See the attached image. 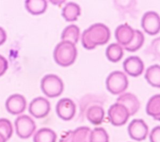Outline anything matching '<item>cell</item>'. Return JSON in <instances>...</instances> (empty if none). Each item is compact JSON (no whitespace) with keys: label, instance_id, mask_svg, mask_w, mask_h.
<instances>
[{"label":"cell","instance_id":"23","mask_svg":"<svg viewBox=\"0 0 160 142\" xmlns=\"http://www.w3.org/2000/svg\"><path fill=\"white\" fill-rule=\"evenodd\" d=\"M91 130L86 126H81L72 131V142H91Z\"/></svg>","mask_w":160,"mask_h":142},{"label":"cell","instance_id":"22","mask_svg":"<svg viewBox=\"0 0 160 142\" xmlns=\"http://www.w3.org/2000/svg\"><path fill=\"white\" fill-rule=\"evenodd\" d=\"M106 56L110 61L116 63L120 61L123 56L122 48L118 43H112L108 46Z\"/></svg>","mask_w":160,"mask_h":142},{"label":"cell","instance_id":"27","mask_svg":"<svg viewBox=\"0 0 160 142\" xmlns=\"http://www.w3.org/2000/svg\"><path fill=\"white\" fill-rule=\"evenodd\" d=\"M149 139L151 142H160V126H157L151 130Z\"/></svg>","mask_w":160,"mask_h":142},{"label":"cell","instance_id":"10","mask_svg":"<svg viewBox=\"0 0 160 142\" xmlns=\"http://www.w3.org/2000/svg\"><path fill=\"white\" fill-rule=\"evenodd\" d=\"M58 116L64 121L71 120L76 113V105L69 98H62L58 102L56 106Z\"/></svg>","mask_w":160,"mask_h":142},{"label":"cell","instance_id":"31","mask_svg":"<svg viewBox=\"0 0 160 142\" xmlns=\"http://www.w3.org/2000/svg\"><path fill=\"white\" fill-rule=\"evenodd\" d=\"M6 139L4 138V137L0 134V142H6Z\"/></svg>","mask_w":160,"mask_h":142},{"label":"cell","instance_id":"16","mask_svg":"<svg viewBox=\"0 0 160 142\" xmlns=\"http://www.w3.org/2000/svg\"><path fill=\"white\" fill-rule=\"evenodd\" d=\"M146 111L148 115L160 121V94H155L149 98Z\"/></svg>","mask_w":160,"mask_h":142},{"label":"cell","instance_id":"3","mask_svg":"<svg viewBox=\"0 0 160 142\" xmlns=\"http://www.w3.org/2000/svg\"><path fill=\"white\" fill-rule=\"evenodd\" d=\"M43 93L49 98H56L61 94L64 89L63 82L58 76L49 74L44 76L41 81Z\"/></svg>","mask_w":160,"mask_h":142},{"label":"cell","instance_id":"21","mask_svg":"<svg viewBox=\"0 0 160 142\" xmlns=\"http://www.w3.org/2000/svg\"><path fill=\"white\" fill-rule=\"evenodd\" d=\"M56 134L53 130L48 128H42L34 135L33 142H56Z\"/></svg>","mask_w":160,"mask_h":142},{"label":"cell","instance_id":"26","mask_svg":"<svg viewBox=\"0 0 160 142\" xmlns=\"http://www.w3.org/2000/svg\"><path fill=\"white\" fill-rule=\"evenodd\" d=\"M0 134L8 140L12 134V126L9 120L6 118H0Z\"/></svg>","mask_w":160,"mask_h":142},{"label":"cell","instance_id":"8","mask_svg":"<svg viewBox=\"0 0 160 142\" xmlns=\"http://www.w3.org/2000/svg\"><path fill=\"white\" fill-rule=\"evenodd\" d=\"M51 109L50 103L43 97H37L32 100L29 106V113L36 118L46 117Z\"/></svg>","mask_w":160,"mask_h":142},{"label":"cell","instance_id":"5","mask_svg":"<svg viewBox=\"0 0 160 142\" xmlns=\"http://www.w3.org/2000/svg\"><path fill=\"white\" fill-rule=\"evenodd\" d=\"M17 135L22 138H29L36 129V124L31 118L28 115L18 116L14 121Z\"/></svg>","mask_w":160,"mask_h":142},{"label":"cell","instance_id":"7","mask_svg":"<svg viewBox=\"0 0 160 142\" xmlns=\"http://www.w3.org/2000/svg\"><path fill=\"white\" fill-rule=\"evenodd\" d=\"M141 26L149 35H155L160 31V17L154 11H148L144 14L141 19Z\"/></svg>","mask_w":160,"mask_h":142},{"label":"cell","instance_id":"28","mask_svg":"<svg viewBox=\"0 0 160 142\" xmlns=\"http://www.w3.org/2000/svg\"><path fill=\"white\" fill-rule=\"evenodd\" d=\"M8 67V63L4 57L0 55V76L3 75Z\"/></svg>","mask_w":160,"mask_h":142},{"label":"cell","instance_id":"17","mask_svg":"<svg viewBox=\"0 0 160 142\" xmlns=\"http://www.w3.org/2000/svg\"><path fill=\"white\" fill-rule=\"evenodd\" d=\"M104 111L101 106L93 105L90 106L86 112V118L92 124H100L104 119Z\"/></svg>","mask_w":160,"mask_h":142},{"label":"cell","instance_id":"18","mask_svg":"<svg viewBox=\"0 0 160 142\" xmlns=\"http://www.w3.org/2000/svg\"><path fill=\"white\" fill-rule=\"evenodd\" d=\"M144 78L150 85L160 88V66L154 64L149 66L146 71Z\"/></svg>","mask_w":160,"mask_h":142},{"label":"cell","instance_id":"4","mask_svg":"<svg viewBox=\"0 0 160 142\" xmlns=\"http://www.w3.org/2000/svg\"><path fill=\"white\" fill-rule=\"evenodd\" d=\"M106 85L107 89L111 93L119 94L128 88V79L124 73L120 71H114L107 77Z\"/></svg>","mask_w":160,"mask_h":142},{"label":"cell","instance_id":"25","mask_svg":"<svg viewBox=\"0 0 160 142\" xmlns=\"http://www.w3.org/2000/svg\"><path fill=\"white\" fill-rule=\"evenodd\" d=\"M91 142H109V135L102 128H95L91 133Z\"/></svg>","mask_w":160,"mask_h":142},{"label":"cell","instance_id":"20","mask_svg":"<svg viewBox=\"0 0 160 142\" xmlns=\"http://www.w3.org/2000/svg\"><path fill=\"white\" fill-rule=\"evenodd\" d=\"M79 28L74 24H71L64 28L61 34L62 41L69 42L76 44L79 38Z\"/></svg>","mask_w":160,"mask_h":142},{"label":"cell","instance_id":"30","mask_svg":"<svg viewBox=\"0 0 160 142\" xmlns=\"http://www.w3.org/2000/svg\"><path fill=\"white\" fill-rule=\"evenodd\" d=\"M6 40V34L5 31L0 27V45H2Z\"/></svg>","mask_w":160,"mask_h":142},{"label":"cell","instance_id":"6","mask_svg":"<svg viewBox=\"0 0 160 142\" xmlns=\"http://www.w3.org/2000/svg\"><path fill=\"white\" fill-rule=\"evenodd\" d=\"M108 114L111 124L116 126L124 124L130 116L127 109L122 104L117 103L109 107Z\"/></svg>","mask_w":160,"mask_h":142},{"label":"cell","instance_id":"14","mask_svg":"<svg viewBox=\"0 0 160 142\" xmlns=\"http://www.w3.org/2000/svg\"><path fill=\"white\" fill-rule=\"evenodd\" d=\"M134 35V30L126 24L119 25L115 30V38L118 43L123 46L130 43Z\"/></svg>","mask_w":160,"mask_h":142},{"label":"cell","instance_id":"19","mask_svg":"<svg viewBox=\"0 0 160 142\" xmlns=\"http://www.w3.org/2000/svg\"><path fill=\"white\" fill-rule=\"evenodd\" d=\"M47 6V1L45 0H27L25 1L26 9L33 15L44 13L46 10Z\"/></svg>","mask_w":160,"mask_h":142},{"label":"cell","instance_id":"29","mask_svg":"<svg viewBox=\"0 0 160 142\" xmlns=\"http://www.w3.org/2000/svg\"><path fill=\"white\" fill-rule=\"evenodd\" d=\"M72 131L69 130L68 131H66L63 133V134L61 135V137L59 142H72Z\"/></svg>","mask_w":160,"mask_h":142},{"label":"cell","instance_id":"2","mask_svg":"<svg viewBox=\"0 0 160 142\" xmlns=\"http://www.w3.org/2000/svg\"><path fill=\"white\" fill-rule=\"evenodd\" d=\"M53 57L58 64L63 67L69 66L76 60L77 49L74 44L69 42L61 41L56 45Z\"/></svg>","mask_w":160,"mask_h":142},{"label":"cell","instance_id":"24","mask_svg":"<svg viewBox=\"0 0 160 142\" xmlns=\"http://www.w3.org/2000/svg\"><path fill=\"white\" fill-rule=\"evenodd\" d=\"M144 36L139 30H134V35L129 44L124 46V49L129 52H134L138 50L143 44Z\"/></svg>","mask_w":160,"mask_h":142},{"label":"cell","instance_id":"9","mask_svg":"<svg viewBox=\"0 0 160 142\" xmlns=\"http://www.w3.org/2000/svg\"><path fill=\"white\" fill-rule=\"evenodd\" d=\"M128 131L131 138L140 141L146 138L148 133V126L142 119H134L129 124Z\"/></svg>","mask_w":160,"mask_h":142},{"label":"cell","instance_id":"15","mask_svg":"<svg viewBox=\"0 0 160 142\" xmlns=\"http://www.w3.org/2000/svg\"><path fill=\"white\" fill-rule=\"evenodd\" d=\"M81 14V9L79 6L72 2L67 3L62 10V16L66 21L72 22L78 19V16Z\"/></svg>","mask_w":160,"mask_h":142},{"label":"cell","instance_id":"12","mask_svg":"<svg viewBox=\"0 0 160 142\" xmlns=\"http://www.w3.org/2000/svg\"><path fill=\"white\" fill-rule=\"evenodd\" d=\"M123 68L129 75L137 77L141 75L144 70V63L138 56H133L126 58L123 62Z\"/></svg>","mask_w":160,"mask_h":142},{"label":"cell","instance_id":"13","mask_svg":"<svg viewBox=\"0 0 160 142\" xmlns=\"http://www.w3.org/2000/svg\"><path fill=\"white\" fill-rule=\"evenodd\" d=\"M116 103L124 106L128 111L130 116L136 113L140 107V103L138 98L130 93H126L119 96L116 99Z\"/></svg>","mask_w":160,"mask_h":142},{"label":"cell","instance_id":"11","mask_svg":"<svg viewBox=\"0 0 160 142\" xmlns=\"http://www.w3.org/2000/svg\"><path fill=\"white\" fill-rule=\"evenodd\" d=\"M7 111L12 114H19L24 112L26 107L25 98L19 94L11 95L5 103Z\"/></svg>","mask_w":160,"mask_h":142},{"label":"cell","instance_id":"1","mask_svg":"<svg viewBox=\"0 0 160 142\" xmlns=\"http://www.w3.org/2000/svg\"><path fill=\"white\" fill-rule=\"evenodd\" d=\"M110 36L111 33L108 26L102 23H95L83 31L82 45L86 49H92L98 45L107 43Z\"/></svg>","mask_w":160,"mask_h":142}]
</instances>
